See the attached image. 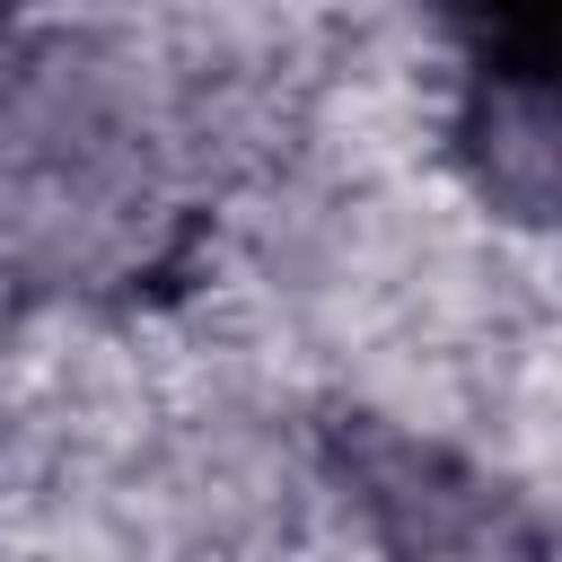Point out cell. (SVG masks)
Masks as SVG:
<instances>
[{
	"label": "cell",
	"instance_id": "cell-1",
	"mask_svg": "<svg viewBox=\"0 0 562 562\" xmlns=\"http://www.w3.org/2000/svg\"><path fill=\"white\" fill-rule=\"evenodd\" d=\"M369 509L395 544V562H527V536L501 518V501L465 474H448L430 448L378 439L360 457Z\"/></svg>",
	"mask_w": 562,
	"mask_h": 562
},
{
	"label": "cell",
	"instance_id": "cell-2",
	"mask_svg": "<svg viewBox=\"0 0 562 562\" xmlns=\"http://www.w3.org/2000/svg\"><path fill=\"white\" fill-rule=\"evenodd\" d=\"M448 18L492 79H509V88L562 79V0H448Z\"/></svg>",
	"mask_w": 562,
	"mask_h": 562
}]
</instances>
